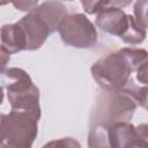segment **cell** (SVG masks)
Returning <instances> with one entry per match:
<instances>
[{
	"label": "cell",
	"instance_id": "1",
	"mask_svg": "<svg viewBox=\"0 0 148 148\" xmlns=\"http://www.w3.org/2000/svg\"><path fill=\"white\" fill-rule=\"evenodd\" d=\"M145 62H147L146 50L124 47L99 58L91 66L90 72L102 89L120 90L130 84H138L133 81V74L135 75L136 69Z\"/></svg>",
	"mask_w": 148,
	"mask_h": 148
},
{
	"label": "cell",
	"instance_id": "2",
	"mask_svg": "<svg viewBox=\"0 0 148 148\" xmlns=\"http://www.w3.org/2000/svg\"><path fill=\"white\" fill-rule=\"evenodd\" d=\"M138 102L127 91L104 90L101 92L91 108L89 126H110L118 121H130L133 117Z\"/></svg>",
	"mask_w": 148,
	"mask_h": 148
},
{
	"label": "cell",
	"instance_id": "3",
	"mask_svg": "<svg viewBox=\"0 0 148 148\" xmlns=\"http://www.w3.org/2000/svg\"><path fill=\"white\" fill-rule=\"evenodd\" d=\"M3 86L12 111H22L40 118L39 89L22 68L12 67L3 73Z\"/></svg>",
	"mask_w": 148,
	"mask_h": 148
},
{
	"label": "cell",
	"instance_id": "4",
	"mask_svg": "<svg viewBox=\"0 0 148 148\" xmlns=\"http://www.w3.org/2000/svg\"><path fill=\"white\" fill-rule=\"evenodd\" d=\"M38 120L31 113H0V143L3 148H31L38 133Z\"/></svg>",
	"mask_w": 148,
	"mask_h": 148
},
{
	"label": "cell",
	"instance_id": "5",
	"mask_svg": "<svg viewBox=\"0 0 148 148\" xmlns=\"http://www.w3.org/2000/svg\"><path fill=\"white\" fill-rule=\"evenodd\" d=\"M58 31L61 40L76 49H89L97 42V31L92 22L83 14H68L60 22Z\"/></svg>",
	"mask_w": 148,
	"mask_h": 148
},
{
	"label": "cell",
	"instance_id": "6",
	"mask_svg": "<svg viewBox=\"0 0 148 148\" xmlns=\"http://www.w3.org/2000/svg\"><path fill=\"white\" fill-rule=\"evenodd\" d=\"M108 138L111 148H148L147 125L138 127L130 121H118L108 126Z\"/></svg>",
	"mask_w": 148,
	"mask_h": 148
},
{
	"label": "cell",
	"instance_id": "7",
	"mask_svg": "<svg viewBox=\"0 0 148 148\" xmlns=\"http://www.w3.org/2000/svg\"><path fill=\"white\" fill-rule=\"evenodd\" d=\"M130 3L131 1H105L104 7L96 14V25L101 30L121 38L132 20V15H127L123 7Z\"/></svg>",
	"mask_w": 148,
	"mask_h": 148
},
{
	"label": "cell",
	"instance_id": "8",
	"mask_svg": "<svg viewBox=\"0 0 148 148\" xmlns=\"http://www.w3.org/2000/svg\"><path fill=\"white\" fill-rule=\"evenodd\" d=\"M16 23L23 32L28 51L38 50L51 34L46 23L35 13V10L24 15Z\"/></svg>",
	"mask_w": 148,
	"mask_h": 148
},
{
	"label": "cell",
	"instance_id": "9",
	"mask_svg": "<svg viewBox=\"0 0 148 148\" xmlns=\"http://www.w3.org/2000/svg\"><path fill=\"white\" fill-rule=\"evenodd\" d=\"M35 13L46 23L51 34L58 30L60 22L68 15L66 6L60 1H45L39 3L35 9Z\"/></svg>",
	"mask_w": 148,
	"mask_h": 148
},
{
	"label": "cell",
	"instance_id": "10",
	"mask_svg": "<svg viewBox=\"0 0 148 148\" xmlns=\"http://www.w3.org/2000/svg\"><path fill=\"white\" fill-rule=\"evenodd\" d=\"M0 39L1 45L7 50L9 54L27 50L23 32L17 23L2 25L0 28Z\"/></svg>",
	"mask_w": 148,
	"mask_h": 148
},
{
	"label": "cell",
	"instance_id": "11",
	"mask_svg": "<svg viewBox=\"0 0 148 148\" xmlns=\"http://www.w3.org/2000/svg\"><path fill=\"white\" fill-rule=\"evenodd\" d=\"M88 148H111L109 143L106 126H90L88 134Z\"/></svg>",
	"mask_w": 148,
	"mask_h": 148
},
{
	"label": "cell",
	"instance_id": "12",
	"mask_svg": "<svg viewBox=\"0 0 148 148\" xmlns=\"http://www.w3.org/2000/svg\"><path fill=\"white\" fill-rule=\"evenodd\" d=\"M42 148H82V147L76 139L72 136H66V138H60L57 140L49 141Z\"/></svg>",
	"mask_w": 148,
	"mask_h": 148
},
{
	"label": "cell",
	"instance_id": "13",
	"mask_svg": "<svg viewBox=\"0 0 148 148\" xmlns=\"http://www.w3.org/2000/svg\"><path fill=\"white\" fill-rule=\"evenodd\" d=\"M147 1H136L134 3V20L139 27L146 30L147 28Z\"/></svg>",
	"mask_w": 148,
	"mask_h": 148
},
{
	"label": "cell",
	"instance_id": "14",
	"mask_svg": "<svg viewBox=\"0 0 148 148\" xmlns=\"http://www.w3.org/2000/svg\"><path fill=\"white\" fill-rule=\"evenodd\" d=\"M105 1H81V5L87 14H97L103 7Z\"/></svg>",
	"mask_w": 148,
	"mask_h": 148
},
{
	"label": "cell",
	"instance_id": "15",
	"mask_svg": "<svg viewBox=\"0 0 148 148\" xmlns=\"http://www.w3.org/2000/svg\"><path fill=\"white\" fill-rule=\"evenodd\" d=\"M38 1H18V2H13V6L22 12H28L30 13L38 6Z\"/></svg>",
	"mask_w": 148,
	"mask_h": 148
},
{
	"label": "cell",
	"instance_id": "16",
	"mask_svg": "<svg viewBox=\"0 0 148 148\" xmlns=\"http://www.w3.org/2000/svg\"><path fill=\"white\" fill-rule=\"evenodd\" d=\"M9 60H10V54L0 44V74H2L6 71V67L9 62Z\"/></svg>",
	"mask_w": 148,
	"mask_h": 148
},
{
	"label": "cell",
	"instance_id": "17",
	"mask_svg": "<svg viewBox=\"0 0 148 148\" xmlns=\"http://www.w3.org/2000/svg\"><path fill=\"white\" fill-rule=\"evenodd\" d=\"M2 101H3V88L0 86V105L2 104Z\"/></svg>",
	"mask_w": 148,
	"mask_h": 148
},
{
	"label": "cell",
	"instance_id": "18",
	"mask_svg": "<svg viewBox=\"0 0 148 148\" xmlns=\"http://www.w3.org/2000/svg\"><path fill=\"white\" fill-rule=\"evenodd\" d=\"M0 148H3V146H2V143H0Z\"/></svg>",
	"mask_w": 148,
	"mask_h": 148
}]
</instances>
